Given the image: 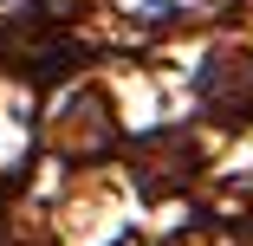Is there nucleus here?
<instances>
[{"instance_id": "1", "label": "nucleus", "mask_w": 253, "mask_h": 246, "mask_svg": "<svg viewBox=\"0 0 253 246\" xmlns=\"http://www.w3.org/2000/svg\"><path fill=\"white\" fill-rule=\"evenodd\" d=\"M117 7H124L130 20H143V26H169V20H182V13H201L208 0H117Z\"/></svg>"}]
</instances>
